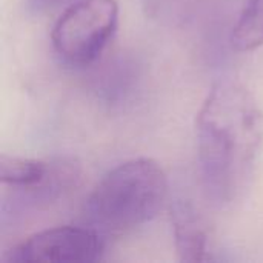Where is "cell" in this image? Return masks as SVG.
Instances as JSON below:
<instances>
[{
	"label": "cell",
	"mask_w": 263,
	"mask_h": 263,
	"mask_svg": "<svg viewBox=\"0 0 263 263\" xmlns=\"http://www.w3.org/2000/svg\"><path fill=\"white\" fill-rule=\"evenodd\" d=\"M197 157L206 196L231 205L247 191L263 148V111L239 82L220 80L196 120Z\"/></svg>",
	"instance_id": "cell-1"
},
{
	"label": "cell",
	"mask_w": 263,
	"mask_h": 263,
	"mask_svg": "<svg viewBox=\"0 0 263 263\" xmlns=\"http://www.w3.org/2000/svg\"><path fill=\"white\" fill-rule=\"evenodd\" d=\"M168 177L153 159L126 160L109 170L86 200V217L105 234H125L151 222L168 199Z\"/></svg>",
	"instance_id": "cell-2"
},
{
	"label": "cell",
	"mask_w": 263,
	"mask_h": 263,
	"mask_svg": "<svg viewBox=\"0 0 263 263\" xmlns=\"http://www.w3.org/2000/svg\"><path fill=\"white\" fill-rule=\"evenodd\" d=\"M82 179L80 165L66 157H0L2 222L51 208L72 193Z\"/></svg>",
	"instance_id": "cell-3"
},
{
	"label": "cell",
	"mask_w": 263,
	"mask_h": 263,
	"mask_svg": "<svg viewBox=\"0 0 263 263\" xmlns=\"http://www.w3.org/2000/svg\"><path fill=\"white\" fill-rule=\"evenodd\" d=\"M119 23L117 0H79L55 22L51 43L71 66H88L106 49Z\"/></svg>",
	"instance_id": "cell-4"
},
{
	"label": "cell",
	"mask_w": 263,
	"mask_h": 263,
	"mask_svg": "<svg viewBox=\"0 0 263 263\" xmlns=\"http://www.w3.org/2000/svg\"><path fill=\"white\" fill-rule=\"evenodd\" d=\"M105 253L103 234L92 227H55L34 233L9 248L2 260L9 263H92Z\"/></svg>",
	"instance_id": "cell-5"
},
{
	"label": "cell",
	"mask_w": 263,
	"mask_h": 263,
	"mask_svg": "<svg viewBox=\"0 0 263 263\" xmlns=\"http://www.w3.org/2000/svg\"><path fill=\"white\" fill-rule=\"evenodd\" d=\"M171 223L176 254L180 262L211 260L210 237L196 208L186 200H176L171 206Z\"/></svg>",
	"instance_id": "cell-6"
},
{
	"label": "cell",
	"mask_w": 263,
	"mask_h": 263,
	"mask_svg": "<svg viewBox=\"0 0 263 263\" xmlns=\"http://www.w3.org/2000/svg\"><path fill=\"white\" fill-rule=\"evenodd\" d=\"M231 45L240 52L263 45V0H247L231 32Z\"/></svg>",
	"instance_id": "cell-7"
},
{
	"label": "cell",
	"mask_w": 263,
	"mask_h": 263,
	"mask_svg": "<svg viewBox=\"0 0 263 263\" xmlns=\"http://www.w3.org/2000/svg\"><path fill=\"white\" fill-rule=\"evenodd\" d=\"M134 63L125 59L117 60L114 65L108 66L99 80V92L106 100H122L125 92L133 86L137 77V68L134 69Z\"/></svg>",
	"instance_id": "cell-8"
},
{
	"label": "cell",
	"mask_w": 263,
	"mask_h": 263,
	"mask_svg": "<svg viewBox=\"0 0 263 263\" xmlns=\"http://www.w3.org/2000/svg\"><path fill=\"white\" fill-rule=\"evenodd\" d=\"M200 0H145L149 15L166 22H183L190 17Z\"/></svg>",
	"instance_id": "cell-9"
},
{
	"label": "cell",
	"mask_w": 263,
	"mask_h": 263,
	"mask_svg": "<svg viewBox=\"0 0 263 263\" xmlns=\"http://www.w3.org/2000/svg\"><path fill=\"white\" fill-rule=\"evenodd\" d=\"M69 2L72 0H26V8L34 14H42V12L57 9L62 5H66Z\"/></svg>",
	"instance_id": "cell-10"
}]
</instances>
